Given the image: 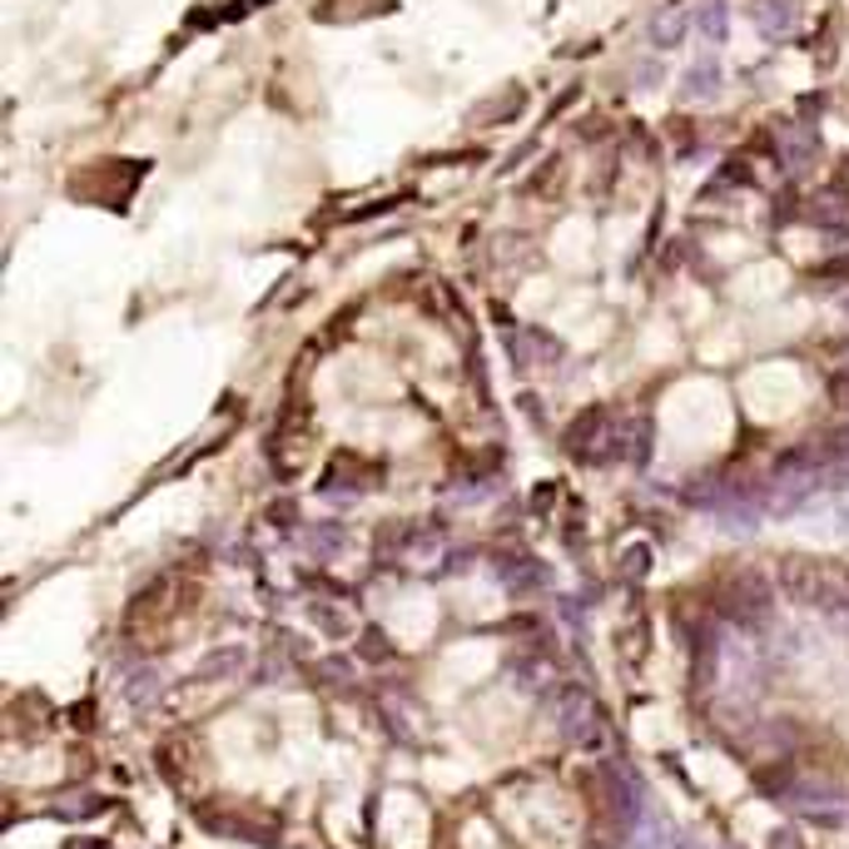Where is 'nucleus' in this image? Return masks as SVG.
<instances>
[{
	"label": "nucleus",
	"instance_id": "obj_1",
	"mask_svg": "<svg viewBox=\"0 0 849 849\" xmlns=\"http://www.w3.org/2000/svg\"><path fill=\"white\" fill-rule=\"evenodd\" d=\"M825 452H829V458H849V422H845V428H829L825 432Z\"/></svg>",
	"mask_w": 849,
	"mask_h": 849
}]
</instances>
